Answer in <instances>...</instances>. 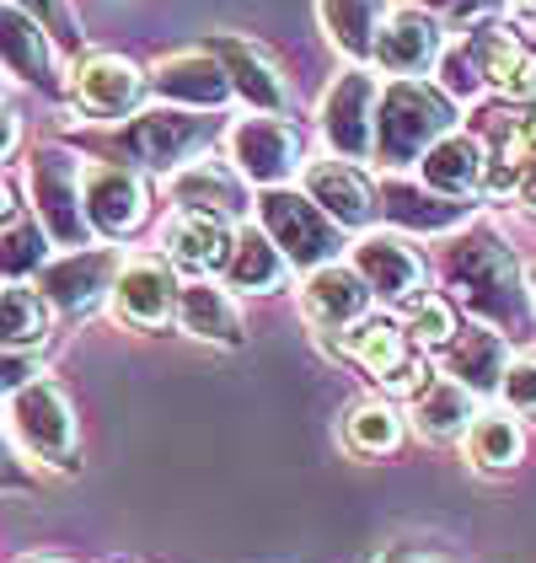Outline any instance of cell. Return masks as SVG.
Masks as SVG:
<instances>
[{
	"label": "cell",
	"instance_id": "6da1fadb",
	"mask_svg": "<svg viewBox=\"0 0 536 563\" xmlns=\"http://www.w3.org/2000/svg\"><path fill=\"white\" fill-rule=\"evenodd\" d=\"M446 274H450V285H456V296L472 306L483 322L515 333V339H532V328H536L532 301L521 290V268L499 247V236L478 231V236L456 242L446 253Z\"/></svg>",
	"mask_w": 536,
	"mask_h": 563
},
{
	"label": "cell",
	"instance_id": "7a4b0ae2",
	"mask_svg": "<svg viewBox=\"0 0 536 563\" xmlns=\"http://www.w3.org/2000/svg\"><path fill=\"white\" fill-rule=\"evenodd\" d=\"M456 124V108L440 87L429 81H392L376 97V156L381 167H407L424 162L435 140H446Z\"/></svg>",
	"mask_w": 536,
	"mask_h": 563
},
{
	"label": "cell",
	"instance_id": "3957f363",
	"mask_svg": "<svg viewBox=\"0 0 536 563\" xmlns=\"http://www.w3.org/2000/svg\"><path fill=\"white\" fill-rule=\"evenodd\" d=\"M264 225L268 242L284 253V263H301V268H327L333 253H338V231H344V225H333L322 216L312 199H301L295 188H268Z\"/></svg>",
	"mask_w": 536,
	"mask_h": 563
},
{
	"label": "cell",
	"instance_id": "277c9868",
	"mask_svg": "<svg viewBox=\"0 0 536 563\" xmlns=\"http://www.w3.org/2000/svg\"><path fill=\"white\" fill-rule=\"evenodd\" d=\"M11 434L22 440L27 456L70 467V456H76V419H70L65 391L54 382H27L11 397Z\"/></svg>",
	"mask_w": 536,
	"mask_h": 563
},
{
	"label": "cell",
	"instance_id": "5b68a950",
	"mask_svg": "<svg viewBox=\"0 0 536 563\" xmlns=\"http://www.w3.org/2000/svg\"><path fill=\"white\" fill-rule=\"evenodd\" d=\"M33 199H38V216H44V231L81 253L87 247V205H81V167L70 151H38L33 156Z\"/></svg>",
	"mask_w": 536,
	"mask_h": 563
},
{
	"label": "cell",
	"instance_id": "8992f818",
	"mask_svg": "<svg viewBox=\"0 0 536 563\" xmlns=\"http://www.w3.org/2000/svg\"><path fill=\"white\" fill-rule=\"evenodd\" d=\"M376 81L370 70H344L322 97V134L338 151V162H365L376 151Z\"/></svg>",
	"mask_w": 536,
	"mask_h": 563
},
{
	"label": "cell",
	"instance_id": "52a82bcc",
	"mask_svg": "<svg viewBox=\"0 0 536 563\" xmlns=\"http://www.w3.org/2000/svg\"><path fill=\"white\" fill-rule=\"evenodd\" d=\"M225 151H231L236 173L264 183V188H279L284 177L301 167V140H295V130H290L284 119H273V113H253V119L231 124Z\"/></svg>",
	"mask_w": 536,
	"mask_h": 563
},
{
	"label": "cell",
	"instance_id": "ba28073f",
	"mask_svg": "<svg viewBox=\"0 0 536 563\" xmlns=\"http://www.w3.org/2000/svg\"><path fill=\"white\" fill-rule=\"evenodd\" d=\"M215 134H221L215 119H193V113L161 108V113H139L130 130H124V151H130L134 162L167 173V167H182L193 151H204Z\"/></svg>",
	"mask_w": 536,
	"mask_h": 563
},
{
	"label": "cell",
	"instance_id": "9c48e42d",
	"mask_svg": "<svg viewBox=\"0 0 536 563\" xmlns=\"http://www.w3.org/2000/svg\"><path fill=\"white\" fill-rule=\"evenodd\" d=\"M446 54V33H440V22L424 11V5H398V11H387V22H381V33H376V65L387 70V76H402V81H413L418 70H429L435 59Z\"/></svg>",
	"mask_w": 536,
	"mask_h": 563
},
{
	"label": "cell",
	"instance_id": "30bf717a",
	"mask_svg": "<svg viewBox=\"0 0 536 563\" xmlns=\"http://www.w3.org/2000/svg\"><path fill=\"white\" fill-rule=\"evenodd\" d=\"M178 279H172V268L156 258H134L119 268V279H113V306H119V317L130 322V328H161L167 317H172V306H178Z\"/></svg>",
	"mask_w": 536,
	"mask_h": 563
},
{
	"label": "cell",
	"instance_id": "8fae6325",
	"mask_svg": "<svg viewBox=\"0 0 536 563\" xmlns=\"http://www.w3.org/2000/svg\"><path fill=\"white\" fill-rule=\"evenodd\" d=\"M81 205L87 220L108 236H130L134 225L145 220V183L130 167H91L81 177Z\"/></svg>",
	"mask_w": 536,
	"mask_h": 563
},
{
	"label": "cell",
	"instance_id": "7c38bea8",
	"mask_svg": "<svg viewBox=\"0 0 536 563\" xmlns=\"http://www.w3.org/2000/svg\"><path fill=\"white\" fill-rule=\"evenodd\" d=\"M210 54L221 59V70L231 76V91H236L247 108H258V113H284V81H279V70H273L253 44L215 33V38H210Z\"/></svg>",
	"mask_w": 536,
	"mask_h": 563
},
{
	"label": "cell",
	"instance_id": "4fadbf2b",
	"mask_svg": "<svg viewBox=\"0 0 536 563\" xmlns=\"http://www.w3.org/2000/svg\"><path fill=\"white\" fill-rule=\"evenodd\" d=\"M139 70H134L130 59H119V54H91L87 65L76 70V102L97 113V119H119V113H130L134 102H139Z\"/></svg>",
	"mask_w": 536,
	"mask_h": 563
},
{
	"label": "cell",
	"instance_id": "5bb4252c",
	"mask_svg": "<svg viewBox=\"0 0 536 563\" xmlns=\"http://www.w3.org/2000/svg\"><path fill=\"white\" fill-rule=\"evenodd\" d=\"M355 274L365 279V290H370V296H387V301L413 296V290H418V279H424L418 258L402 247L398 236H381V231H370V236L355 247Z\"/></svg>",
	"mask_w": 536,
	"mask_h": 563
},
{
	"label": "cell",
	"instance_id": "9a60e30c",
	"mask_svg": "<svg viewBox=\"0 0 536 563\" xmlns=\"http://www.w3.org/2000/svg\"><path fill=\"white\" fill-rule=\"evenodd\" d=\"M306 199H312L333 225H349V231L370 225V216H376V205H370L359 173L344 167V162H312V167H306Z\"/></svg>",
	"mask_w": 536,
	"mask_h": 563
},
{
	"label": "cell",
	"instance_id": "2e32d148",
	"mask_svg": "<svg viewBox=\"0 0 536 563\" xmlns=\"http://www.w3.org/2000/svg\"><path fill=\"white\" fill-rule=\"evenodd\" d=\"M0 65H11L22 81L54 87V48H48L44 27L11 0H0Z\"/></svg>",
	"mask_w": 536,
	"mask_h": 563
},
{
	"label": "cell",
	"instance_id": "e0dca14e",
	"mask_svg": "<svg viewBox=\"0 0 536 563\" xmlns=\"http://www.w3.org/2000/svg\"><path fill=\"white\" fill-rule=\"evenodd\" d=\"M156 91L172 102H193V108H221L231 97V76L221 70L215 54H178L156 65Z\"/></svg>",
	"mask_w": 536,
	"mask_h": 563
},
{
	"label": "cell",
	"instance_id": "ac0fdd59",
	"mask_svg": "<svg viewBox=\"0 0 536 563\" xmlns=\"http://www.w3.org/2000/svg\"><path fill=\"white\" fill-rule=\"evenodd\" d=\"M418 173H424V188H435V194H472L483 183V173H489V162H483V145L472 134L450 130L446 140H435L424 151Z\"/></svg>",
	"mask_w": 536,
	"mask_h": 563
},
{
	"label": "cell",
	"instance_id": "d6986e66",
	"mask_svg": "<svg viewBox=\"0 0 536 563\" xmlns=\"http://www.w3.org/2000/svg\"><path fill=\"white\" fill-rule=\"evenodd\" d=\"M504 371H510V349H504V339L489 333V328H472V333H461V339L446 349V376L456 387H467L472 397L499 387Z\"/></svg>",
	"mask_w": 536,
	"mask_h": 563
},
{
	"label": "cell",
	"instance_id": "ffe728a7",
	"mask_svg": "<svg viewBox=\"0 0 536 563\" xmlns=\"http://www.w3.org/2000/svg\"><path fill=\"white\" fill-rule=\"evenodd\" d=\"M365 301H370L365 279H359L355 268H344V263H327V268H316L312 279H306V311H312L322 328H349V322H359Z\"/></svg>",
	"mask_w": 536,
	"mask_h": 563
},
{
	"label": "cell",
	"instance_id": "44dd1931",
	"mask_svg": "<svg viewBox=\"0 0 536 563\" xmlns=\"http://www.w3.org/2000/svg\"><path fill=\"white\" fill-rule=\"evenodd\" d=\"M231 247H236V231L225 220H210V216H178L167 225V253L172 263L204 274V268H221L231 263Z\"/></svg>",
	"mask_w": 536,
	"mask_h": 563
},
{
	"label": "cell",
	"instance_id": "7402d4cb",
	"mask_svg": "<svg viewBox=\"0 0 536 563\" xmlns=\"http://www.w3.org/2000/svg\"><path fill=\"white\" fill-rule=\"evenodd\" d=\"M108 274H113V253H70L65 263H48L44 268V296L65 311H81L108 290Z\"/></svg>",
	"mask_w": 536,
	"mask_h": 563
},
{
	"label": "cell",
	"instance_id": "603a6c76",
	"mask_svg": "<svg viewBox=\"0 0 536 563\" xmlns=\"http://www.w3.org/2000/svg\"><path fill=\"white\" fill-rule=\"evenodd\" d=\"M172 188H178L182 216L231 220V216H242V210H247V199H242L236 177H225L215 162H199V167H188V173H182Z\"/></svg>",
	"mask_w": 536,
	"mask_h": 563
},
{
	"label": "cell",
	"instance_id": "cb8c5ba5",
	"mask_svg": "<svg viewBox=\"0 0 536 563\" xmlns=\"http://www.w3.org/2000/svg\"><path fill=\"white\" fill-rule=\"evenodd\" d=\"M387 22V0H322V27L327 38L355 54V59H370L376 54V33Z\"/></svg>",
	"mask_w": 536,
	"mask_h": 563
},
{
	"label": "cell",
	"instance_id": "d4e9b609",
	"mask_svg": "<svg viewBox=\"0 0 536 563\" xmlns=\"http://www.w3.org/2000/svg\"><path fill=\"white\" fill-rule=\"evenodd\" d=\"M413 419H418V434H429V440L461 434L478 419L472 413V391L456 387L450 376H435V382H424V391H413Z\"/></svg>",
	"mask_w": 536,
	"mask_h": 563
},
{
	"label": "cell",
	"instance_id": "484cf974",
	"mask_svg": "<svg viewBox=\"0 0 536 563\" xmlns=\"http://www.w3.org/2000/svg\"><path fill=\"white\" fill-rule=\"evenodd\" d=\"M225 279L236 290H273L284 279V253L268 242L258 225L236 231V247H231V263H225Z\"/></svg>",
	"mask_w": 536,
	"mask_h": 563
},
{
	"label": "cell",
	"instance_id": "4316f807",
	"mask_svg": "<svg viewBox=\"0 0 536 563\" xmlns=\"http://www.w3.org/2000/svg\"><path fill=\"white\" fill-rule=\"evenodd\" d=\"M178 317L193 339H210V344H236L242 339L236 333V306L215 285H188L178 296Z\"/></svg>",
	"mask_w": 536,
	"mask_h": 563
},
{
	"label": "cell",
	"instance_id": "83f0119b",
	"mask_svg": "<svg viewBox=\"0 0 536 563\" xmlns=\"http://www.w3.org/2000/svg\"><path fill=\"white\" fill-rule=\"evenodd\" d=\"M483 76H489L493 91L515 97V102H532L536 97V54L515 38H489V54H483Z\"/></svg>",
	"mask_w": 536,
	"mask_h": 563
},
{
	"label": "cell",
	"instance_id": "f1b7e54d",
	"mask_svg": "<svg viewBox=\"0 0 536 563\" xmlns=\"http://www.w3.org/2000/svg\"><path fill=\"white\" fill-rule=\"evenodd\" d=\"M44 333H48V311L33 290H22V285L0 290V349H33L44 344Z\"/></svg>",
	"mask_w": 536,
	"mask_h": 563
},
{
	"label": "cell",
	"instance_id": "f546056e",
	"mask_svg": "<svg viewBox=\"0 0 536 563\" xmlns=\"http://www.w3.org/2000/svg\"><path fill=\"white\" fill-rule=\"evenodd\" d=\"M349 354H359V360L370 365V376H381V387L398 382L402 371L413 365L407 349H402V333L392 322H365V328H355V333H349Z\"/></svg>",
	"mask_w": 536,
	"mask_h": 563
},
{
	"label": "cell",
	"instance_id": "4dcf8cb0",
	"mask_svg": "<svg viewBox=\"0 0 536 563\" xmlns=\"http://www.w3.org/2000/svg\"><path fill=\"white\" fill-rule=\"evenodd\" d=\"M467 456L478 462V467H515L521 462V430H515V419H499V413H489V419H478L472 424V434H467Z\"/></svg>",
	"mask_w": 536,
	"mask_h": 563
},
{
	"label": "cell",
	"instance_id": "1f68e13d",
	"mask_svg": "<svg viewBox=\"0 0 536 563\" xmlns=\"http://www.w3.org/2000/svg\"><path fill=\"white\" fill-rule=\"evenodd\" d=\"M344 434H349V445L355 451H365V456H387L392 445H398V413L387 408V402H365V408H355L349 413V424H344Z\"/></svg>",
	"mask_w": 536,
	"mask_h": 563
},
{
	"label": "cell",
	"instance_id": "d6a6232c",
	"mask_svg": "<svg viewBox=\"0 0 536 563\" xmlns=\"http://www.w3.org/2000/svg\"><path fill=\"white\" fill-rule=\"evenodd\" d=\"M48 253V231L44 225H33V220H11L5 231H0V274H27V268H38Z\"/></svg>",
	"mask_w": 536,
	"mask_h": 563
},
{
	"label": "cell",
	"instance_id": "836d02e7",
	"mask_svg": "<svg viewBox=\"0 0 536 563\" xmlns=\"http://www.w3.org/2000/svg\"><path fill=\"white\" fill-rule=\"evenodd\" d=\"M450 333H456L450 306L440 296H418L413 311H407V339L418 349H450Z\"/></svg>",
	"mask_w": 536,
	"mask_h": 563
},
{
	"label": "cell",
	"instance_id": "e575fe53",
	"mask_svg": "<svg viewBox=\"0 0 536 563\" xmlns=\"http://www.w3.org/2000/svg\"><path fill=\"white\" fill-rule=\"evenodd\" d=\"M387 216L407 220V225H429V231H440V225H456L461 210H456V205H435V199H413V194H402V188H387Z\"/></svg>",
	"mask_w": 536,
	"mask_h": 563
},
{
	"label": "cell",
	"instance_id": "d590c367",
	"mask_svg": "<svg viewBox=\"0 0 536 563\" xmlns=\"http://www.w3.org/2000/svg\"><path fill=\"white\" fill-rule=\"evenodd\" d=\"M499 391H504V402H510L515 413H536V360H515V365L504 371Z\"/></svg>",
	"mask_w": 536,
	"mask_h": 563
},
{
	"label": "cell",
	"instance_id": "8d00e7d4",
	"mask_svg": "<svg viewBox=\"0 0 536 563\" xmlns=\"http://www.w3.org/2000/svg\"><path fill=\"white\" fill-rule=\"evenodd\" d=\"M16 11H27L38 27H48L59 44H76V22H70V11H65V0H11Z\"/></svg>",
	"mask_w": 536,
	"mask_h": 563
},
{
	"label": "cell",
	"instance_id": "74e56055",
	"mask_svg": "<svg viewBox=\"0 0 536 563\" xmlns=\"http://www.w3.org/2000/svg\"><path fill=\"white\" fill-rule=\"evenodd\" d=\"M27 376H38L27 360H16V354H0V391H11V397H16V391L27 387Z\"/></svg>",
	"mask_w": 536,
	"mask_h": 563
},
{
	"label": "cell",
	"instance_id": "f35d334b",
	"mask_svg": "<svg viewBox=\"0 0 536 563\" xmlns=\"http://www.w3.org/2000/svg\"><path fill=\"white\" fill-rule=\"evenodd\" d=\"M435 5H440V11H450L456 22H467V16H478V11H489L493 0H435Z\"/></svg>",
	"mask_w": 536,
	"mask_h": 563
},
{
	"label": "cell",
	"instance_id": "ab89813d",
	"mask_svg": "<svg viewBox=\"0 0 536 563\" xmlns=\"http://www.w3.org/2000/svg\"><path fill=\"white\" fill-rule=\"evenodd\" d=\"M11 145H16V119H11V113H0V156H5Z\"/></svg>",
	"mask_w": 536,
	"mask_h": 563
},
{
	"label": "cell",
	"instance_id": "60d3db41",
	"mask_svg": "<svg viewBox=\"0 0 536 563\" xmlns=\"http://www.w3.org/2000/svg\"><path fill=\"white\" fill-rule=\"evenodd\" d=\"M11 216H16V205H11V188L0 183V225H11Z\"/></svg>",
	"mask_w": 536,
	"mask_h": 563
},
{
	"label": "cell",
	"instance_id": "b9f144b4",
	"mask_svg": "<svg viewBox=\"0 0 536 563\" xmlns=\"http://www.w3.org/2000/svg\"><path fill=\"white\" fill-rule=\"evenodd\" d=\"M521 194H526V205H532V210H536V173L526 177V183H521Z\"/></svg>",
	"mask_w": 536,
	"mask_h": 563
},
{
	"label": "cell",
	"instance_id": "7bdbcfd3",
	"mask_svg": "<svg viewBox=\"0 0 536 563\" xmlns=\"http://www.w3.org/2000/svg\"><path fill=\"white\" fill-rule=\"evenodd\" d=\"M381 563H435V559H413V553H392V559H381Z\"/></svg>",
	"mask_w": 536,
	"mask_h": 563
},
{
	"label": "cell",
	"instance_id": "ee69618b",
	"mask_svg": "<svg viewBox=\"0 0 536 563\" xmlns=\"http://www.w3.org/2000/svg\"><path fill=\"white\" fill-rule=\"evenodd\" d=\"M0 477H11V467H5V445H0Z\"/></svg>",
	"mask_w": 536,
	"mask_h": 563
},
{
	"label": "cell",
	"instance_id": "f6af8a7d",
	"mask_svg": "<svg viewBox=\"0 0 536 563\" xmlns=\"http://www.w3.org/2000/svg\"><path fill=\"white\" fill-rule=\"evenodd\" d=\"M515 5H521V11H532V16H536V0H515Z\"/></svg>",
	"mask_w": 536,
	"mask_h": 563
}]
</instances>
